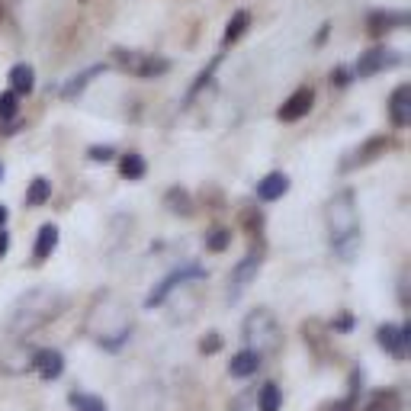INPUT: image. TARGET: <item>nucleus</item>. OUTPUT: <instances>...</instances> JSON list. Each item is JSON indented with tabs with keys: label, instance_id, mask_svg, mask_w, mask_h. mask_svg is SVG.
<instances>
[{
	"label": "nucleus",
	"instance_id": "obj_1",
	"mask_svg": "<svg viewBox=\"0 0 411 411\" xmlns=\"http://www.w3.org/2000/svg\"><path fill=\"white\" fill-rule=\"evenodd\" d=\"M325 219L335 254L341 260H353L360 248V219H357V196H353V190L335 193L325 209Z\"/></svg>",
	"mask_w": 411,
	"mask_h": 411
},
{
	"label": "nucleus",
	"instance_id": "obj_2",
	"mask_svg": "<svg viewBox=\"0 0 411 411\" xmlns=\"http://www.w3.org/2000/svg\"><path fill=\"white\" fill-rule=\"evenodd\" d=\"M65 296L55 290H29L26 296L16 299L13 312L7 318V335L10 337H26L32 335L36 328H42L46 321H52L61 312Z\"/></svg>",
	"mask_w": 411,
	"mask_h": 411
},
{
	"label": "nucleus",
	"instance_id": "obj_3",
	"mask_svg": "<svg viewBox=\"0 0 411 411\" xmlns=\"http://www.w3.org/2000/svg\"><path fill=\"white\" fill-rule=\"evenodd\" d=\"M280 328H276L274 315L267 309H257L244 318V341H248V351H257L260 357L280 351Z\"/></svg>",
	"mask_w": 411,
	"mask_h": 411
},
{
	"label": "nucleus",
	"instance_id": "obj_4",
	"mask_svg": "<svg viewBox=\"0 0 411 411\" xmlns=\"http://www.w3.org/2000/svg\"><path fill=\"white\" fill-rule=\"evenodd\" d=\"M203 276H206L203 267H183V270H174V274H168L164 280L158 283V286H154L145 305H148V309H154V305L164 302V299H168L170 292L177 290V286H183V283H190V280H203Z\"/></svg>",
	"mask_w": 411,
	"mask_h": 411
},
{
	"label": "nucleus",
	"instance_id": "obj_5",
	"mask_svg": "<svg viewBox=\"0 0 411 411\" xmlns=\"http://www.w3.org/2000/svg\"><path fill=\"white\" fill-rule=\"evenodd\" d=\"M116 58H119V65H122V68H129L132 74H138V77H158V74H164V71L170 68V65H168V58H151V55L119 52Z\"/></svg>",
	"mask_w": 411,
	"mask_h": 411
},
{
	"label": "nucleus",
	"instance_id": "obj_6",
	"mask_svg": "<svg viewBox=\"0 0 411 411\" xmlns=\"http://www.w3.org/2000/svg\"><path fill=\"white\" fill-rule=\"evenodd\" d=\"M257 270H260V254H248V257L241 260V264L231 270V286H229V299L235 302V299H241L244 296V290L254 283V276H257Z\"/></svg>",
	"mask_w": 411,
	"mask_h": 411
},
{
	"label": "nucleus",
	"instance_id": "obj_7",
	"mask_svg": "<svg viewBox=\"0 0 411 411\" xmlns=\"http://www.w3.org/2000/svg\"><path fill=\"white\" fill-rule=\"evenodd\" d=\"M398 65V55L392 48H370L363 52V58L357 61V77H370L376 71H386V68H396Z\"/></svg>",
	"mask_w": 411,
	"mask_h": 411
},
{
	"label": "nucleus",
	"instance_id": "obj_8",
	"mask_svg": "<svg viewBox=\"0 0 411 411\" xmlns=\"http://www.w3.org/2000/svg\"><path fill=\"white\" fill-rule=\"evenodd\" d=\"M312 103H315V90H312V87H299V90L280 107V113H276V116H280L283 122H296V119H302V116L312 109Z\"/></svg>",
	"mask_w": 411,
	"mask_h": 411
},
{
	"label": "nucleus",
	"instance_id": "obj_9",
	"mask_svg": "<svg viewBox=\"0 0 411 411\" xmlns=\"http://www.w3.org/2000/svg\"><path fill=\"white\" fill-rule=\"evenodd\" d=\"M408 337H411V328L402 325H382L379 331H376V341H379V347H386L389 353H396V357H405V347H408Z\"/></svg>",
	"mask_w": 411,
	"mask_h": 411
},
{
	"label": "nucleus",
	"instance_id": "obj_10",
	"mask_svg": "<svg viewBox=\"0 0 411 411\" xmlns=\"http://www.w3.org/2000/svg\"><path fill=\"white\" fill-rule=\"evenodd\" d=\"M389 116H392L396 129H405L411 122V84L396 87V93L389 97Z\"/></svg>",
	"mask_w": 411,
	"mask_h": 411
},
{
	"label": "nucleus",
	"instance_id": "obj_11",
	"mask_svg": "<svg viewBox=\"0 0 411 411\" xmlns=\"http://www.w3.org/2000/svg\"><path fill=\"white\" fill-rule=\"evenodd\" d=\"M32 366L39 370L42 379H58V376L65 373V357H61L58 351H39L36 360H32Z\"/></svg>",
	"mask_w": 411,
	"mask_h": 411
},
{
	"label": "nucleus",
	"instance_id": "obj_12",
	"mask_svg": "<svg viewBox=\"0 0 411 411\" xmlns=\"http://www.w3.org/2000/svg\"><path fill=\"white\" fill-rule=\"evenodd\" d=\"M389 151V138H382V135H376V138H370L363 148H357L353 151V158L344 164V168H357V164H370V161H376L379 154H386Z\"/></svg>",
	"mask_w": 411,
	"mask_h": 411
},
{
	"label": "nucleus",
	"instance_id": "obj_13",
	"mask_svg": "<svg viewBox=\"0 0 411 411\" xmlns=\"http://www.w3.org/2000/svg\"><path fill=\"white\" fill-rule=\"evenodd\" d=\"M286 190H290V177L286 174H267L264 180L257 183V199L274 203V199H280Z\"/></svg>",
	"mask_w": 411,
	"mask_h": 411
},
{
	"label": "nucleus",
	"instance_id": "obj_14",
	"mask_svg": "<svg viewBox=\"0 0 411 411\" xmlns=\"http://www.w3.org/2000/svg\"><path fill=\"white\" fill-rule=\"evenodd\" d=\"M260 353L257 351H241V353H235L231 357V363H229V373L231 376H238V379H244V376H254L260 370Z\"/></svg>",
	"mask_w": 411,
	"mask_h": 411
},
{
	"label": "nucleus",
	"instance_id": "obj_15",
	"mask_svg": "<svg viewBox=\"0 0 411 411\" xmlns=\"http://www.w3.org/2000/svg\"><path fill=\"white\" fill-rule=\"evenodd\" d=\"M58 248V229L55 225H42L36 238V260H46L52 257V251Z\"/></svg>",
	"mask_w": 411,
	"mask_h": 411
},
{
	"label": "nucleus",
	"instance_id": "obj_16",
	"mask_svg": "<svg viewBox=\"0 0 411 411\" xmlns=\"http://www.w3.org/2000/svg\"><path fill=\"white\" fill-rule=\"evenodd\" d=\"M402 23H405L402 13H373L370 16V32H373V36H382V32L396 29V26H402Z\"/></svg>",
	"mask_w": 411,
	"mask_h": 411
},
{
	"label": "nucleus",
	"instance_id": "obj_17",
	"mask_svg": "<svg viewBox=\"0 0 411 411\" xmlns=\"http://www.w3.org/2000/svg\"><path fill=\"white\" fill-rule=\"evenodd\" d=\"M119 170H122V177H126V180H142V177H145V158H142V154H126V158H122V164H119Z\"/></svg>",
	"mask_w": 411,
	"mask_h": 411
},
{
	"label": "nucleus",
	"instance_id": "obj_18",
	"mask_svg": "<svg viewBox=\"0 0 411 411\" xmlns=\"http://www.w3.org/2000/svg\"><path fill=\"white\" fill-rule=\"evenodd\" d=\"M10 84H13V93H29L32 84H36L29 65H16V68L10 71Z\"/></svg>",
	"mask_w": 411,
	"mask_h": 411
},
{
	"label": "nucleus",
	"instance_id": "obj_19",
	"mask_svg": "<svg viewBox=\"0 0 411 411\" xmlns=\"http://www.w3.org/2000/svg\"><path fill=\"white\" fill-rule=\"evenodd\" d=\"M100 71H103V68H100V65H97V68H87V71H81V74H74V77H71V81H68V87H65V90H61V93H65V97H68V100H71V97H77V93L84 90V87L90 84V81L100 74Z\"/></svg>",
	"mask_w": 411,
	"mask_h": 411
},
{
	"label": "nucleus",
	"instance_id": "obj_20",
	"mask_svg": "<svg viewBox=\"0 0 411 411\" xmlns=\"http://www.w3.org/2000/svg\"><path fill=\"white\" fill-rule=\"evenodd\" d=\"M366 411H402V398H398V392H376Z\"/></svg>",
	"mask_w": 411,
	"mask_h": 411
},
{
	"label": "nucleus",
	"instance_id": "obj_21",
	"mask_svg": "<svg viewBox=\"0 0 411 411\" xmlns=\"http://www.w3.org/2000/svg\"><path fill=\"white\" fill-rule=\"evenodd\" d=\"M248 23H251V16L244 13V10H238V13L229 20V29H225V46L238 42V39H241L244 32H248Z\"/></svg>",
	"mask_w": 411,
	"mask_h": 411
},
{
	"label": "nucleus",
	"instance_id": "obj_22",
	"mask_svg": "<svg viewBox=\"0 0 411 411\" xmlns=\"http://www.w3.org/2000/svg\"><path fill=\"white\" fill-rule=\"evenodd\" d=\"M48 196H52V183H48L46 177H36V180H32V187H29V193H26V203H29V206H42Z\"/></svg>",
	"mask_w": 411,
	"mask_h": 411
},
{
	"label": "nucleus",
	"instance_id": "obj_23",
	"mask_svg": "<svg viewBox=\"0 0 411 411\" xmlns=\"http://www.w3.org/2000/svg\"><path fill=\"white\" fill-rule=\"evenodd\" d=\"M71 405L77 411H107V402L97 396H84V392H71Z\"/></svg>",
	"mask_w": 411,
	"mask_h": 411
},
{
	"label": "nucleus",
	"instance_id": "obj_24",
	"mask_svg": "<svg viewBox=\"0 0 411 411\" xmlns=\"http://www.w3.org/2000/svg\"><path fill=\"white\" fill-rule=\"evenodd\" d=\"M260 411H280V389H276V382H267L260 389Z\"/></svg>",
	"mask_w": 411,
	"mask_h": 411
},
{
	"label": "nucleus",
	"instance_id": "obj_25",
	"mask_svg": "<svg viewBox=\"0 0 411 411\" xmlns=\"http://www.w3.org/2000/svg\"><path fill=\"white\" fill-rule=\"evenodd\" d=\"M168 209L170 213H183V215H190L193 209H190V196L183 190H170L168 193Z\"/></svg>",
	"mask_w": 411,
	"mask_h": 411
},
{
	"label": "nucleus",
	"instance_id": "obj_26",
	"mask_svg": "<svg viewBox=\"0 0 411 411\" xmlns=\"http://www.w3.org/2000/svg\"><path fill=\"white\" fill-rule=\"evenodd\" d=\"M229 241H231V231L215 229L213 235L206 238V248H209V251H225V248H229Z\"/></svg>",
	"mask_w": 411,
	"mask_h": 411
},
{
	"label": "nucleus",
	"instance_id": "obj_27",
	"mask_svg": "<svg viewBox=\"0 0 411 411\" xmlns=\"http://www.w3.org/2000/svg\"><path fill=\"white\" fill-rule=\"evenodd\" d=\"M16 93L13 90H7V93H0V119H13L16 116Z\"/></svg>",
	"mask_w": 411,
	"mask_h": 411
},
{
	"label": "nucleus",
	"instance_id": "obj_28",
	"mask_svg": "<svg viewBox=\"0 0 411 411\" xmlns=\"http://www.w3.org/2000/svg\"><path fill=\"white\" fill-rule=\"evenodd\" d=\"M219 65H222V55H215V58H213V61H209V68H206V71H203V74H199V81H196V84H193V90H190V93L203 90V87H206V84H209V77H213V71H215V68H219Z\"/></svg>",
	"mask_w": 411,
	"mask_h": 411
},
{
	"label": "nucleus",
	"instance_id": "obj_29",
	"mask_svg": "<svg viewBox=\"0 0 411 411\" xmlns=\"http://www.w3.org/2000/svg\"><path fill=\"white\" fill-rule=\"evenodd\" d=\"M109 158H113V148H109V145H103V148H90V161H109Z\"/></svg>",
	"mask_w": 411,
	"mask_h": 411
},
{
	"label": "nucleus",
	"instance_id": "obj_30",
	"mask_svg": "<svg viewBox=\"0 0 411 411\" xmlns=\"http://www.w3.org/2000/svg\"><path fill=\"white\" fill-rule=\"evenodd\" d=\"M260 222H264V219H260V213H248V215H244V225H248L251 231L260 229Z\"/></svg>",
	"mask_w": 411,
	"mask_h": 411
},
{
	"label": "nucleus",
	"instance_id": "obj_31",
	"mask_svg": "<svg viewBox=\"0 0 411 411\" xmlns=\"http://www.w3.org/2000/svg\"><path fill=\"white\" fill-rule=\"evenodd\" d=\"M331 81H335V84H341V87H344V84H347V81H351V77H347V71H344V68H337L335 74H331Z\"/></svg>",
	"mask_w": 411,
	"mask_h": 411
},
{
	"label": "nucleus",
	"instance_id": "obj_32",
	"mask_svg": "<svg viewBox=\"0 0 411 411\" xmlns=\"http://www.w3.org/2000/svg\"><path fill=\"white\" fill-rule=\"evenodd\" d=\"M7 248H10V238H7V231L0 229V257H4V254H7Z\"/></svg>",
	"mask_w": 411,
	"mask_h": 411
},
{
	"label": "nucleus",
	"instance_id": "obj_33",
	"mask_svg": "<svg viewBox=\"0 0 411 411\" xmlns=\"http://www.w3.org/2000/svg\"><path fill=\"white\" fill-rule=\"evenodd\" d=\"M203 351H219V337H209V341H203Z\"/></svg>",
	"mask_w": 411,
	"mask_h": 411
},
{
	"label": "nucleus",
	"instance_id": "obj_34",
	"mask_svg": "<svg viewBox=\"0 0 411 411\" xmlns=\"http://www.w3.org/2000/svg\"><path fill=\"white\" fill-rule=\"evenodd\" d=\"M4 222H7V206H0V229H4Z\"/></svg>",
	"mask_w": 411,
	"mask_h": 411
},
{
	"label": "nucleus",
	"instance_id": "obj_35",
	"mask_svg": "<svg viewBox=\"0 0 411 411\" xmlns=\"http://www.w3.org/2000/svg\"><path fill=\"white\" fill-rule=\"evenodd\" d=\"M0 177H4V164H0Z\"/></svg>",
	"mask_w": 411,
	"mask_h": 411
}]
</instances>
